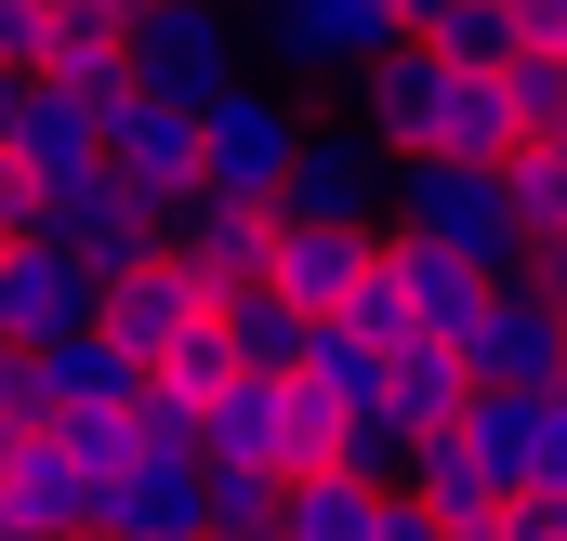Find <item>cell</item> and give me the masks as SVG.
I'll return each mask as SVG.
<instances>
[{
	"label": "cell",
	"instance_id": "obj_1",
	"mask_svg": "<svg viewBox=\"0 0 567 541\" xmlns=\"http://www.w3.org/2000/svg\"><path fill=\"white\" fill-rule=\"evenodd\" d=\"M357 93H370L383 159H515V145H528L502 67H449V53H423V40H396Z\"/></svg>",
	"mask_w": 567,
	"mask_h": 541
},
{
	"label": "cell",
	"instance_id": "obj_2",
	"mask_svg": "<svg viewBox=\"0 0 567 541\" xmlns=\"http://www.w3.org/2000/svg\"><path fill=\"white\" fill-rule=\"evenodd\" d=\"M383 212H396V238H435V252H462V265H488V277L528 265V225H515V172L502 159H396Z\"/></svg>",
	"mask_w": 567,
	"mask_h": 541
},
{
	"label": "cell",
	"instance_id": "obj_3",
	"mask_svg": "<svg viewBox=\"0 0 567 541\" xmlns=\"http://www.w3.org/2000/svg\"><path fill=\"white\" fill-rule=\"evenodd\" d=\"M290 145H303V106H290V93H265V80H238L225 106H198V185H212V198H251V212H278Z\"/></svg>",
	"mask_w": 567,
	"mask_h": 541
},
{
	"label": "cell",
	"instance_id": "obj_4",
	"mask_svg": "<svg viewBox=\"0 0 567 541\" xmlns=\"http://www.w3.org/2000/svg\"><path fill=\"white\" fill-rule=\"evenodd\" d=\"M133 80L172 93V106H225L251 80L238 67V13L225 0H158V13H133Z\"/></svg>",
	"mask_w": 567,
	"mask_h": 541
},
{
	"label": "cell",
	"instance_id": "obj_5",
	"mask_svg": "<svg viewBox=\"0 0 567 541\" xmlns=\"http://www.w3.org/2000/svg\"><path fill=\"white\" fill-rule=\"evenodd\" d=\"M93 304H106V265H93V252H66V238H13V252H0V344H13V357L93 330Z\"/></svg>",
	"mask_w": 567,
	"mask_h": 541
},
{
	"label": "cell",
	"instance_id": "obj_6",
	"mask_svg": "<svg viewBox=\"0 0 567 541\" xmlns=\"http://www.w3.org/2000/svg\"><path fill=\"white\" fill-rule=\"evenodd\" d=\"M265 40L290 80H370L410 27H396V0H265Z\"/></svg>",
	"mask_w": 567,
	"mask_h": 541
},
{
	"label": "cell",
	"instance_id": "obj_7",
	"mask_svg": "<svg viewBox=\"0 0 567 541\" xmlns=\"http://www.w3.org/2000/svg\"><path fill=\"white\" fill-rule=\"evenodd\" d=\"M462 436L488 449L502 489H567V384H475Z\"/></svg>",
	"mask_w": 567,
	"mask_h": 541
},
{
	"label": "cell",
	"instance_id": "obj_8",
	"mask_svg": "<svg viewBox=\"0 0 567 541\" xmlns=\"http://www.w3.org/2000/svg\"><path fill=\"white\" fill-rule=\"evenodd\" d=\"M370 277H383V304H396V344H462L475 304H488V265H462V252H435V238H396V225H383Z\"/></svg>",
	"mask_w": 567,
	"mask_h": 541
},
{
	"label": "cell",
	"instance_id": "obj_9",
	"mask_svg": "<svg viewBox=\"0 0 567 541\" xmlns=\"http://www.w3.org/2000/svg\"><path fill=\"white\" fill-rule=\"evenodd\" d=\"M158 252L198 277L212 304L225 290H265V252H278V212H251V198H212V185H185L172 198V225H158Z\"/></svg>",
	"mask_w": 567,
	"mask_h": 541
},
{
	"label": "cell",
	"instance_id": "obj_10",
	"mask_svg": "<svg viewBox=\"0 0 567 541\" xmlns=\"http://www.w3.org/2000/svg\"><path fill=\"white\" fill-rule=\"evenodd\" d=\"M449 357L475 384H567V304H542L528 277H488V304H475V330Z\"/></svg>",
	"mask_w": 567,
	"mask_h": 541
},
{
	"label": "cell",
	"instance_id": "obj_11",
	"mask_svg": "<svg viewBox=\"0 0 567 541\" xmlns=\"http://www.w3.org/2000/svg\"><path fill=\"white\" fill-rule=\"evenodd\" d=\"M158 198H145L133 172H66V185H40V238H66V252H93V265H133V252H158Z\"/></svg>",
	"mask_w": 567,
	"mask_h": 541
},
{
	"label": "cell",
	"instance_id": "obj_12",
	"mask_svg": "<svg viewBox=\"0 0 567 541\" xmlns=\"http://www.w3.org/2000/svg\"><path fill=\"white\" fill-rule=\"evenodd\" d=\"M383 185H396L383 133H303V145H290L278 212H290V225H383Z\"/></svg>",
	"mask_w": 567,
	"mask_h": 541
},
{
	"label": "cell",
	"instance_id": "obj_13",
	"mask_svg": "<svg viewBox=\"0 0 567 541\" xmlns=\"http://www.w3.org/2000/svg\"><path fill=\"white\" fill-rule=\"evenodd\" d=\"M27 384H40V422H120V409L145 397V357L106 344V330H66V344L27 357Z\"/></svg>",
	"mask_w": 567,
	"mask_h": 541
},
{
	"label": "cell",
	"instance_id": "obj_14",
	"mask_svg": "<svg viewBox=\"0 0 567 541\" xmlns=\"http://www.w3.org/2000/svg\"><path fill=\"white\" fill-rule=\"evenodd\" d=\"M198 317H212V290L172 265V252H133V265H106V304H93V330H106V344H133V357L185 344Z\"/></svg>",
	"mask_w": 567,
	"mask_h": 541
},
{
	"label": "cell",
	"instance_id": "obj_15",
	"mask_svg": "<svg viewBox=\"0 0 567 541\" xmlns=\"http://www.w3.org/2000/svg\"><path fill=\"white\" fill-rule=\"evenodd\" d=\"M106 172H133L145 198H158V212H172V198H185V185H198V106H172V93H120V106H106Z\"/></svg>",
	"mask_w": 567,
	"mask_h": 541
},
{
	"label": "cell",
	"instance_id": "obj_16",
	"mask_svg": "<svg viewBox=\"0 0 567 541\" xmlns=\"http://www.w3.org/2000/svg\"><path fill=\"white\" fill-rule=\"evenodd\" d=\"M383 252V225H290L278 212V252H265V290H290L303 317H343L357 304V277Z\"/></svg>",
	"mask_w": 567,
	"mask_h": 541
},
{
	"label": "cell",
	"instance_id": "obj_17",
	"mask_svg": "<svg viewBox=\"0 0 567 541\" xmlns=\"http://www.w3.org/2000/svg\"><path fill=\"white\" fill-rule=\"evenodd\" d=\"M0 489H13V516H27L40 541L93 529V476H80V436H66V422H27V436L0 449Z\"/></svg>",
	"mask_w": 567,
	"mask_h": 541
},
{
	"label": "cell",
	"instance_id": "obj_18",
	"mask_svg": "<svg viewBox=\"0 0 567 541\" xmlns=\"http://www.w3.org/2000/svg\"><path fill=\"white\" fill-rule=\"evenodd\" d=\"M93 159H106V106H93V93L13 80V172H27V185H66V172H93Z\"/></svg>",
	"mask_w": 567,
	"mask_h": 541
},
{
	"label": "cell",
	"instance_id": "obj_19",
	"mask_svg": "<svg viewBox=\"0 0 567 541\" xmlns=\"http://www.w3.org/2000/svg\"><path fill=\"white\" fill-rule=\"evenodd\" d=\"M80 541H198V462H133V476H106Z\"/></svg>",
	"mask_w": 567,
	"mask_h": 541
},
{
	"label": "cell",
	"instance_id": "obj_20",
	"mask_svg": "<svg viewBox=\"0 0 567 541\" xmlns=\"http://www.w3.org/2000/svg\"><path fill=\"white\" fill-rule=\"evenodd\" d=\"M396 489L423 502L435 529H462V516H488V502H502V476H488V449H475L462 422H435V436H410V462H396Z\"/></svg>",
	"mask_w": 567,
	"mask_h": 541
},
{
	"label": "cell",
	"instance_id": "obj_21",
	"mask_svg": "<svg viewBox=\"0 0 567 541\" xmlns=\"http://www.w3.org/2000/svg\"><path fill=\"white\" fill-rule=\"evenodd\" d=\"M290 384H317V397L357 422V409H383V384H396V344H370L357 317H317V330H303V370H290Z\"/></svg>",
	"mask_w": 567,
	"mask_h": 541
},
{
	"label": "cell",
	"instance_id": "obj_22",
	"mask_svg": "<svg viewBox=\"0 0 567 541\" xmlns=\"http://www.w3.org/2000/svg\"><path fill=\"white\" fill-rule=\"evenodd\" d=\"M212 317H225V357H238L251 384H290V370H303V330H317V317H303L290 290H225Z\"/></svg>",
	"mask_w": 567,
	"mask_h": 541
},
{
	"label": "cell",
	"instance_id": "obj_23",
	"mask_svg": "<svg viewBox=\"0 0 567 541\" xmlns=\"http://www.w3.org/2000/svg\"><path fill=\"white\" fill-rule=\"evenodd\" d=\"M383 489H396V476H343V462H330V476H290L278 489V541H370Z\"/></svg>",
	"mask_w": 567,
	"mask_h": 541
},
{
	"label": "cell",
	"instance_id": "obj_24",
	"mask_svg": "<svg viewBox=\"0 0 567 541\" xmlns=\"http://www.w3.org/2000/svg\"><path fill=\"white\" fill-rule=\"evenodd\" d=\"M475 409V370L449 357V344H396V384H383V422L396 436H435V422H462Z\"/></svg>",
	"mask_w": 567,
	"mask_h": 541
},
{
	"label": "cell",
	"instance_id": "obj_25",
	"mask_svg": "<svg viewBox=\"0 0 567 541\" xmlns=\"http://www.w3.org/2000/svg\"><path fill=\"white\" fill-rule=\"evenodd\" d=\"M198 462H265V476H278V384L225 370L212 409H198Z\"/></svg>",
	"mask_w": 567,
	"mask_h": 541
},
{
	"label": "cell",
	"instance_id": "obj_26",
	"mask_svg": "<svg viewBox=\"0 0 567 541\" xmlns=\"http://www.w3.org/2000/svg\"><path fill=\"white\" fill-rule=\"evenodd\" d=\"M278 489L265 462H198V541H278Z\"/></svg>",
	"mask_w": 567,
	"mask_h": 541
},
{
	"label": "cell",
	"instance_id": "obj_27",
	"mask_svg": "<svg viewBox=\"0 0 567 541\" xmlns=\"http://www.w3.org/2000/svg\"><path fill=\"white\" fill-rule=\"evenodd\" d=\"M343 462V409L317 384H278V476H330Z\"/></svg>",
	"mask_w": 567,
	"mask_h": 541
},
{
	"label": "cell",
	"instance_id": "obj_28",
	"mask_svg": "<svg viewBox=\"0 0 567 541\" xmlns=\"http://www.w3.org/2000/svg\"><path fill=\"white\" fill-rule=\"evenodd\" d=\"M238 357H225V317H198L185 344H158L145 357V397H185V409H212V384H225Z\"/></svg>",
	"mask_w": 567,
	"mask_h": 541
},
{
	"label": "cell",
	"instance_id": "obj_29",
	"mask_svg": "<svg viewBox=\"0 0 567 541\" xmlns=\"http://www.w3.org/2000/svg\"><path fill=\"white\" fill-rule=\"evenodd\" d=\"M502 172H515V225H528V252L567 238V145H515Z\"/></svg>",
	"mask_w": 567,
	"mask_h": 541
},
{
	"label": "cell",
	"instance_id": "obj_30",
	"mask_svg": "<svg viewBox=\"0 0 567 541\" xmlns=\"http://www.w3.org/2000/svg\"><path fill=\"white\" fill-rule=\"evenodd\" d=\"M502 93H515V120H528V145H542V133L567 120V53H515V67H502Z\"/></svg>",
	"mask_w": 567,
	"mask_h": 541
},
{
	"label": "cell",
	"instance_id": "obj_31",
	"mask_svg": "<svg viewBox=\"0 0 567 541\" xmlns=\"http://www.w3.org/2000/svg\"><path fill=\"white\" fill-rule=\"evenodd\" d=\"M502 27H515V53H567V0H502Z\"/></svg>",
	"mask_w": 567,
	"mask_h": 541
},
{
	"label": "cell",
	"instance_id": "obj_32",
	"mask_svg": "<svg viewBox=\"0 0 567 541\" xmlns=\"http://www.w3.org/2000/svg\"><path fill=\"white\" fill-rule=\"evenodd\" d=\"M13 238H40V185H27V172L0 159V252H13Z\"/></svg>",
	"mask_w": 567,
	"mask_h": 541
},
{
	"label": "cell",
	"instance_id": "obj_33",
	"mask_svg": "<svg viewBox=\"0 0 567 541\" xmlns=\"http://www.w3.org/2000/svg\"><path fill=\"white\" fill-rule=\"evenodd\" d=\"M370 541H449V529H435V516L410 502V489H383V516H370Z\"/></svg>",
	"mask_w": 567,
	"mask_h": 541
},
{
	"label": "cell",
	"instance_id": "obj_34",
	"mask_svg": "<svg viewBox=\"0 0 567 541\" xmlns=\"http://www.w3.org/2000/svg\"><path fill=\"white\" fill-rule=\"evenodd\" d=\"M0 541H40V529H27V516H13V489H0Z\"/></svg>",
	"mask_w": 567,
	"mask_h": 541
},
{
	"label": "cell",
	"instance_id": "obj_35",
	"mask_svg": "<svg viewBox=\"0 0 567 541\" xmlns=\"http://www.w3.org/2000/svg\"><path fill=\"white\" fill-rule=\"evenodd\" d=\"M0 159H13V80H0Z\"/></svg>",
	"mask_w": 567,
	"mask_h": 541
},
{
	"label": "cell",
	"instance_id": "obj_36",
	"mask_svg": "<svg viewBox=\"0 0 567 541\" xmlns=\"http://www.w3.org/2000/svg\"><path fill=\"white\" fill-rule=\"evenodd\" d=\"M106 13H120V27H133V13H158V0H106Z\"/></svg>",
	"mask_w": 567,
	"mask_h": 541
},
{
	"label": "cell",
	"instance_id": "obj_37",
	"mask_svg": "<svg viewBox=\"0 0 567 541\" xmlns=\"http://www.w3.org/2000/svg\"><path fill=\"white\" fill-rule=\"evenodd\" d=\"M542 145H567V120H555V133H542Z\"/></svg>",
	"mask_w": 567,
	"mask_h": 541
},
{
	"label": "cell",
	"instance_id": "obj_38",
	"mask_svg": "<svg viewBox=\"0 0 567 541\" xmlns=\"http://www.w3.org/2000/svg\"><path fill=\"white\" fill-rule=\"evenodd\" d=\"M0 357H13V344H0Z\"/></svg>",
	"mask_w": 567,
	"mask_h": 541
}]
</instances>
